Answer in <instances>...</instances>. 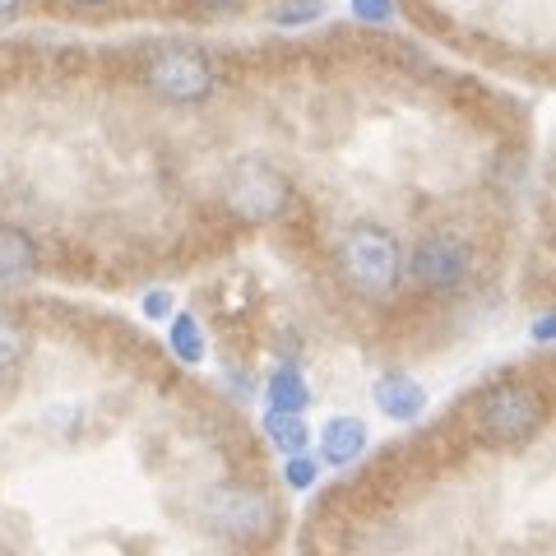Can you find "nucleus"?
I'll return each mask as SVG.
<instances>
[{"mask_svg":"<svg viewBox=\"0 0 556 556\" xmlns=\"http://www.w3.org/2000/svg\"><path fill=\"white\" fill-rule=\"evenodd\" d=\"M265 399H269V413H288V417H302L306 404H311V390H306V376L283 362V367H274L269 380H265Z\"/></svg>","mask_w":556,"mask_h":556,"instance_id":"nucleus-10","label":"nucleus"},{"mask_svg":"<svg viewBox=\"0 0 556 556\" xmlns=\"http://www.w3.org/2000/svg\"><path fill=\"white\" fill-rule=\"evenodd\" d=\"M75 5H102V0H75Z\"/></svg>","mask_w":556,"mask_h":556,"instance_id":"nucleus-21","label":"nucleus"},{"mask_svg":"<svg viewBox=\"0 0 556 556\" xmlns=\"http://www.w3.org/2000/svg\"><path fill=\"white\" fill-rule=\"evenodd\" d=\"M316 478H320V459H311V455H292V459L283 464V482L298 486V492H311V486H316Z\"/></svg>","mask_w":556,"mask_h":556,"instance_id":"nucleus-14","label":"nucleus"},{"mask_svg":"<svg viewBox=\"0 0 556 556\" xmlns=\"http://www.w3.org/2000/svg\"><path fill=\"white\" fill-rule=\"evenodd\" d=\"M167 343H172V353H177L186 367H200L204 362V329L195 316H172V329H167Z\"/></svg>","mask_w":556,"mask_h":556,"instance_id":"nucleus-12","label":"nucleus"},{"mask_svg":"<svg viewBox=\"0 0 556 556\" xmlns=\"http://www.w3.org/2000/svg\"><path fill=\"white\" fill-rule=\"evenodd\" d=\"M265 437H269V445L283 459L306 455V445H311L306 422H302V417H288V413H265Z\"/></svg>","mask_w":556,"mask_h":556,"instance_id":"nucleus-11","label":"nucleus"},{"mask_svg":"<svg viewBox=\"0 0 556 556\" xmlns=\"http://www.w3.org/2000/svg\"><path fill=\"white\" fill-rule=\"evenodd\" d=\"M371 399H376V408L386 413L390 422H413V417H422V408H427V390L417 386L408 371H386V376H376Z\"/></svg>","mask_w":556,"mask_h":556,"instance_id":"nucleus-7","label":"nucleus"},{"mask_svg":"<svg viewBox=\"0 0 556 556\" xmlns=\"http://www.w3.org/2000/svg\"><path fill=\"white\" fill-rule=\"evenodd\" d=\"M38 274V241L14 223H0V283H24Z\"/></svg>","mask_w":556,"mask_h":556,"instance_id":"nucleus-9","label":"nucleus"},{"mask_svg":"<svg viewBox=\"0 0 556 556\" xmlns=\"http://www.w3.org/2000/svg\"><path fill=\"white\" fill-rule=\"evenodd\" d=\"M223 204L241 223H274L288 214L292 181L269 159H237L223 177Z\"/></svg>","mask_w":556,"mask_h":556,"instance_id":"nucleus-4","label":"nucleus"},{"mask_svg":"<svg viewBox=\"0 0 556 556\" xmlns=\"http://www.w3.org/2000/svg\"><path fill=\"white\" fill-rule=\"evenodd\" d=\"M320 14H325L320 0H283V10H274V20L283 28H292V24H316Z\"/></svg>","mask_w":556,"mask_h":556,"instance_id":"nucleus-15","label":"nucleus"},{"mask_svg":"<svg viewBox=\"0 0 556 556\" xmlns=\"http://www.w3.org/2000/svg\"><path fill=\"white\" fill-rule=\"evenodd\" d=\"M334 265L348 292H357L367 302H386L404 283V247L380 223H353V228H343L334 241Z\"/></svg>","mask_w":556,"mask_h":556,"instance_id":"nucleus-1","label":"nucleus"},{"mask_svg":"<svg viewBox=\"0 0 556 556\" xmlns=\"http://www.w3.org/2000/svg\"><path fill=\"white\" fill-rule=\"evenodd\" d=\"M552 329H556V320H552V311H547V316H538L533 339H538V343H552Z\"/></svg>","mask_w":556,"mask_h":556,"instance_id":"nucleus-18","label":"nucleus"},{"mask_svg":"<svg viewBox=\"0 0 556 556\" xmlns=\"http://www.w3.org/2000/svg\"><path fill=\"white\" fill-rule=\"evenodd\" d=\"M362 450H367V422L362 417H329L320 427V464L348 468L362 459Z\"/></svg>","mask_w":556,"mask_h":556,"instance_id":"nucleus-8","label":"nucleus"},{"mask_svg":"<svg viewBox=\"0 0 556 556\" xmlns=\"http://www.w3.org/2000/svg\"><path fill=\"white\" fill-rule=\"evenodd\" d=\"M144 316H149V320L172 316V298H167V292H149V298H144Z\"/></svg>","mask_w":556,"mask_h":556,"instance_id":"nucleus-17","label":"nucleus"},{"mask_svg":"<svg viewBox=\"0 0 556 556\" xmlns=\"http://www.w3.org/2000/svg\"><path fill=\"white\" fill-rule=\"evenodd\" d=\"M353 14L367 24H390L394 20V0H353Z\"/></svg>","mask_w":556,"mask_h":556,"instance_id":"nucleus-16","label":"nucleus"},{"mask_svg":"<svg viewBox=\"0 0 556 556\" xmlns=\"http://www.w3.org/2000/svg\"><path fill=\"white\" fill-rule=\"evenodd\" d=\"M24 357H28V334H24V325H14V320L0 316V380H10L14 371H20Z\"/></svg>","mask_w":556,"mask_h":556,"instance_id":"nucleus-13","label":"nucleus"},{"mask_svg":"<svg viewBox=\"0 0 556 556\" xmlns=\"http://www.w3.org/2000/svg\"><path fill=\"white\" fill-rule=\"evenodd\" d=\"M200 519L208 533L228 538V543H265L278 529V501L255 482H218L200 501Z\"/></svg>","mask_w":556,"mask_h":556,"instance_id":"nucleus-2","label":"nucleus"},{"mask_svg":"<svg viewBox=\"0 0 556 556\" xmlns=\"http://www.w3.org/2000/svg\"><path fill=\"white\" fill-rule=\"evenodd\" d=\"M144 89L172 102V108H190V102H204L218 89V70L200 47H163L144 65Z\"/></svg>","mask_w":556,"mask_h":556,"instance_id":"nucleus-5","label":"nucleus"},{"mask_svg":"<svg viewBox=\"0 0 556 556\" xmlns=\"http://www.w3.org/2000/svg\"><path fill=\"white\" fill-rule=\"evenodd\" d=\"M408 274L422 292L445 298V292H459L468 278H473V251H468V241L455 237V232H431L413 247Z\"/></svg>","mask_w":556,"mask_h":556,"instance_id":"nucleus-6","label":"nucleus"},{"mask_svg":"<svg viewBox=\"0 0 556 556\" xmlns=\"http://www.w3.org/2000/svg\"><path fill=\"white\" fill-rule=\"evenodd\" d=\"M14 10H20V0H0V20H10Z\"/></svg>","mask_w":556,"mask_h":556,"instance_id":"nucleus-19","label":"nucleus"},{"mask_svg":"<svg viewBox=\"0 0 556 556\" xmlns=\"http://www.w3.org/2000/svg\"><path fill=\"white\" fill-rule=\"evenodd\" d=\"M0 556H14V552H10V547H0Z\"/></svg>","mask_w":556,"mask_h":556,"instance_id":"nucleus-22","label":"nucleus"},{"mask_svg":"<svg viewBox=\"0 0 556 556\" xmlns=\"http://www.w3.org/2000/svg\"><path fill=\"white\" fill-rule=\"evenodd\" d=\"M204 5H214V10H228V5H237V0H204Z\"/></svg>","mask_w":556,"mask_h":556,"instance_id":"nucleus-20","label":"nucleus"},{"mask_svg":"<svg viewBox=\"0 0 556 556\" xmlns=\"http://www.w3.org/2000/svg\"><path fill=\"white\" fill-rule=\"evenodd\" d=\"M547 422V399L529 380H496L478 394V431L492 445H525Z\"/></svg>","mask_w":556,"mask_h":556,"instance_id":"nucleus-3","label":"nucleus"}]
</instances>
